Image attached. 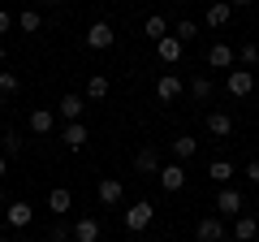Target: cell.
<instances>
[{
    "label": "cell",
    "mask_w": 259,
    "mask_h": 242,
    "mask_svg": "<svg viewBox=\"0 0 259 242\" xmlns=\"http://www.w3.org/2000/svg\"><path fill=\"white\" fill-rule=\"evenodd\" d=\"M233 61H238V52H233L229 44H212L207 48V65L212 69H233Z\"/></svg>",
    "instance_id": "11"
},
{
    "label": "cell",
    "mask_w": 259,
    "mask_h": 242,
    "mask_svg": "<svg viewBox=\"0 0 259 242\" xmlns=\"http://www.w3.org/2000/svg\"><path fill=\"white\" fill-rule=\"evenodd\" d=\"M82 108H87V100L78 91H69V95L56 100V117H61V121H82Z\"/></svg>",
    "instance_id": "4"
},
{
    "label": "cell",
    "mask_w": 259,
    "mask_h": 242,
    "mask_svg": "<svg viewBox=\"0 0 259 242\" xmlns=\"http://www.w3.org/2000/svg\"><path fill=\"white\" fill-rule=\"evenodd\" d=\"M242 208H246L242 190H233V186L216 190V216H242Z\"/></svg>",
    "instance_id": "3"
},
{
    "label": "cell",
    "mask_w": 259,
    "mask_h": 242,
    "mask_svg": "<svg viewBox=\"0 0 259 242\" xmlns=\"http://www.w3.org/2000/svg\"><path fill=\"white\" fill-rule=\"evenodd\" d=\"M151 221H156V204H147V199H139V204L125 208V229L130 233H143Z\"/></svg>",
    "instance_id": "1"
},
{
    "label": "cell",
    "mask_w": 259,
    "mask_h": 242,
    "mask_svg": "<svg viewBox=\"0 0 259 242\" xmlns=\"http://www.w3.org/2000/svg\"><path fill=\"white\" fill-rule=\"evenodd\" d=\"M18 91H22L18 74H13V69H0V104L9 100V95H18Z\"/></svg>",
    "instance_id": "22"
},
{
    "label": "cell",
    "mask_w": 259,
    "mask_h": 242,
    "mask_svg": "<svg viewBox=\"0 0 259 242\" xmlns=\"http://www.w3.org/2000/svg\"><path fill=\"white\" fill-rule=\"evenodd\" d=\"M112 39H117V35H112L108 22H91V26H87V48H95V52H108Z\"/></svg>",
    "instance_id": "8"
},
{
    "label": "cell",
    "mask_w": 259,
    "mask_h": 242,
    "mask_svg": "<svg viewBox=\"0 0 259 242\" xmlns=\"http://www.w3.org/2000/svg\"><path fill=\"white\" fill-rule=\"evenodd\" d=\"M69 208H74V195H69V186H56L52 195H48V212H52V216H65Z\"/></svg>",
    "instance_id": "16"
},
{
    "label": "cell",
    "mask_w": 259,
    "mask_h": 242,
    "mask_svg": "<svg viewBox=\"0 0 259 242\" xmlns=\"http://www.w3.org/2000/svg\"><path fill=\"white\" fill-rule=\"evenodd\" d=\"M207 177H212L216 186H225V182L233 177V165H229V160H212V165H207Z\"/></svg>",
    "instance_id": "23"
},
{
    "label": "cell",
    "mask_w": 259,
    "mask_h": 242,
    "mask_svg": "<svg viewBox=\"0 0 259 242\" xmlns=\"http://www.w3.org/2000/svg\"><path fill=\"white\" fill-rule=\"evenodd\" d=\"M39 26H44V18H39L35 9H26V13H18V30H26V35H39Z\"/></svg>",
    "instance_id": "25"
},
{
    "label": "cell",
    "mask_w": 259,
    "mask_h": 242,
    "mask_svg": "<svg viewBox=\"0 0 259 242\" xmlns=\"http://www.w3.org/2000/svg\"><path fill=\"white\" fill-rule=\"evenodd\" d=\"M190 95H194V100H212V83H207V78H194V83H190Z\"/></svg>",
    "instance_id": "28"
},
{
    "label": "cell",
    "mask_w": 259,
    "mask_h": 242,
    "mask_svg": "<svg viewBox=\"0 0 259 242\" xmlns=\"http://www.w3.org/2000/svg\"><path fill=\"white\" fill-rule=\"evenodd\" d=\"M18 151H22V139H18V134H5V156H18Z\"/></svg>",
    "instance_id": "30"
},
{
    "label": "cell",
    "mask_w": 259,
    "mask_h": 242,
    "mask_svg": "<svg viewBox=\"0 0 259 242\" xmlns=\"http://www.w3.org/2000/svg\"><path fill=\"white\" fill-rule=\"evenodd\" d=\"M233 238L238 242H255L259 238V221L255 216H238V221H233Z\"/></svg>",
    "instance_id": "20"
},
{
    "label": "cell",
    "mask_w": 259,
    "mask_h": 242,
    "mask_svg": "<svg viewBox=\"0 0 259 242\" xmlns=\"http://www.w3.org/2000/svg\"><path fill=\"white\" fill-rule=\"evenodd\" d=\"M229 5H255V0H229Z\"/></svg>",
    "instance_id": "35"
},
{
    "label": "cell",
    "mask_w": 259,
    "mask_h": 242,
    "mask_svg": "<svg viewBox=\"0 0 259 242\" xmlns=\"http://www.w3.org/2000/svg\"><path fill=\"white\" fill-rule=\"evenodd\" d=\"M182 39H177V35H164V39H156V56H160V61H164V65H177V61H182Z\"/></svg>",
    "instance_id": "10"
},
{
    "label": "cell",
    "mask_w": 259,
    "mask_h": 242,
    "mask_svg": "<svg viewBox=\"0 0 259 242\" xmlns=\"http://www.w3.org/2000/svg\"><path fill=\"white\" fill-rule=\"evenodd\" d=\"M0 242H9V238H0Z\"/></svg>",
    "instance_id": "38"
},
{
    "label": "cell",
    "mask_w": 259,
    "mask_h": 242,
    "mask_svg": "<svg viewBox=\"0 0 259 242\" xmlns=\"http://www.w3.org/2000/svg\"><path fill=\"white\" fill-rule=\"evenodd\" d=\"M0 208H9V199H5V190H0Z\"/></svg>",
    "instance_id": "34"
},
{
    "label": "cell",
    "mask_w": 259,
    "mask_h": 242,
    "mask_svg": "<svg viewBox=\"0 0 259 242\" xmlns=\"http://www.w3.org/2000/svg\"><path fill=\"white\" fill-rule=\"evenodd\" d=\"M194 238H199V242H225L229 233H225V221H221V216H203V221L194 225Z\"/></svg>",
    "instance_id": "7"
},
{
    "label": "cell",
    "mask_w": 259,
    "mask_h": 242,
    "mask_svg": "<svg viewBox=\"0 0 259 242\" xmlns=\"http://www.w3.org/2000/svg\"><path fill=\"white\" fill-rule=\"evenodd\" d=\"M69 242H74V238H69Z\"/></svg>",
    "instance_id": "40"
},
{
    "label": "cell",
    "mask_w": 259,
    "mask_h": 242,
    "mask_svg": "<svg viewBox=\"0 0 259 242\" xmlns=\"http://www.w3.org/2000/svg\"><path fill=\"white\" fill-rule=\"evenodd\" d=\"M74 242H100V221H95V216H78Z\"/></svg>",
    "instance_id": "17"
},
{
    "label": "cell",
    "mask_w": 259,
    "mask_h": 242,
    "mask_svg": "<svg viewBox=\"0 0 259 242\" xmlns=\"http://www.w3.org/2000/svg\"><path fill=\"white\" fill-rule=\"evenodd\" d=\"M87 139H91V134H87V126H82V121H65V126H61V143H65L69 151L87 147Z\"/></svg>",
    "instance_id": "9"
},
{
    "label": "cell",
    "mask_w": 259,
    "mask_h": 242,
    "mask_svg": "<svg viewBox=\"0 0 259 242\" xmlns=\"http://www.w3.org/2000/svg\"><path fill=\"white\" fill-rule=\"evenodd\" d=\"M246 177H250V182L259 186V160H250V165H246Z\"/></svg>",
    "instance_id": "32"
},
{
    "label": "cell",
    "mask_w": 259,
    "mask_h": 242,
    "mask_svg": "<svg viewBox=\"0 0 259 242\" xmlns=\"http://www.w3.org/2000/svg\"><path fill=\"white\" fill-rule=\"evenodd\" d=\"M177 95H182V78H177V74H160V83H156V100H160V104H173Z\"/></svg>",
    "instance_id": "12"
},
{
    "label": "cell",
    "mask_w": 259,
    "mask_h": 242,
    "mask_svg": "<svg viewBox=\"0 0 259 242\" xmlns=\"http://www.w3.org/2000/svg\"><path fill=\"white\" fill-rule=\"evenodd\" d=\"M229 22H233V5H229V0H216V5H207V26H212V30L229 26Z\"/></svg>",
    "instance_id": "13"
},
{
    "label": "cell",
    "mask_w": 259,
    "mask_h": 242,
    "mask_svg": "<svg viewBox=\"0 0 259 242\" xmlns=\"http://www.w3.org/2000/svg\"><path fill=\"white\" fill-rule=\"evenodd\" d=\"M194 35H199V26H194V22H177V39H182V44H190Z\"/></svg>",
    "instance_id": "29"
},
{
    "label": "cell",
    "mask_w": 259,
    "mask_h": 242,
    "mask_svg": "<svg viewBox=\"0 0 259 242\" xmlns=\"http://www.w3.org/2000/svg\"><path fill=\"white\" fill-rule=\"evenodd\" d=\"M207 134L229 139V134H233V117H229V112H207Z\"/></svg>",
    "instance_id": "19"
},
{
    "label": "cell",
    "mask_w": 259,
    "mask_h": 242,
    "mask_svg": "<svg viewBox=\"0 0 259 242\" xmlns=\"http://www.w3.org/2000/svg\"><path fill=\"white\" fill-rule=\"evenodd\" d=\"M143 30H147V39H164V35H168V22L160 18V13H151V18H147V26H143Z\"/></svg>",
    "instance_id": "26"
},
{
    "label": "cell",
    "mask_w": 259,
    "mask_h": 242,
    "mask_svg": "<svg viewBox=\"0 0 259 242\" xmlns=\"http://www.w3.org/2000/svg\"><path fill=\"white\" fill-rule=\"evenodd\" d=\"M238 61H242L246 69H259V44H246V48L238 52Z\"/></svg>",
    "instance_id": "27"
},
{
    "label": "cell",
    "mask_w": 259,
    "mask_h": 242,
    "mask_svg": "<svg viewBox=\"0 0 259 242\" xmlns=\"http://www.w3.org/2000/svg\"><path fill=\"white\" fill-rule=\"evenodd\" d=\"M5 216H9V229H30V221H35V208H30L26 199H13V204L5 208Z\"/></svg>",
    "instance_id": "6"
},
{
    "label": "cell",
    "mask_w": 259,
    "mask_h": 242,
    "mask_svg": "<svg viewBox=\"0 0 259 242\" xmlns=\"http://www.w3.org/2000/svg\"><path fill=\"white\" fill-rule=\"evenodd\" d=\"M26 126H30L35 134H52V130H56V112H52V108H35V112L26 117Z\"/></svg>",
    "instance_id": "15"
},
{
    "label": "cell",
    "mask_w": 259,
    "mask_h": 242,
    "mask_svg": "<svg viewBox=\"0 0 259 242\" xmlns=\"http://www.w3.org/2000/svg\"><path fill=\"white\" fill-rule=\"evenodd\" d=\"M104 95H108V78L91 74V78H87V100H104Z\"/></svg>",
    "instance_id": "24"
},
{
    "label": "cell",
    "mask_w": 259,
    "mask_h": 242,
    "mask_svg": "<svg viewBox=\"0 0 259 242\" xmlns=\"http://www.w3.org/2000/svg\"><path fill=\"white\" fill-rule=\"evenodd\" d=\"M134 169H139V173H156V177H160V169H164V165H160V151H156V147H143L139 156H134Z\"/></svg>",
    "instance_id": "18"
},
{
    "label": "cell",
    "mask_w": 259,
    "mask_h": 242,
    "mask_svg": "<svg viewBox=\"0 0 259 242\" xmlns=\"http://www.w3.org/2000/svg\"><path fill=\"white\" fill-rule=\"evenodd\" d=\"M212 5H216V0H212Z\"/></svg>",
    "instance_id": "39"
},
{
    "label": "cell",
    "mask_w": 259,
    "mask_h": 242,
    "mask_svg": "<svg viewBox=\"0 0 259 242\" xmlns=\"http://www.w3.org/2000/svg\"><path fill=\"white\" fill-rule=\"evenodd\" d=\"M9 177V156H0V182Z\"/></svg>",
    "instance_id": "33"
},
{
    "label": "cell",
    "mask_w": 259,
    "mask_h": 242,
    "mask_svg": "<svg viewBox=\"0 0 259 242\" xmlns=\"http://www.w3.org/2000/svg\"><path fill=\"white\" fill-rule=\"evenodd\" d=\"M95 199H100L104 208H117L121 199H125V186H121L117 177H100V186H95Z\"/></svg>",
    "instance_id": "5"
},
{
    "label": "cell",
    "mask_w": 259,
    "mask_h": 242,
    "mask_svg": "<svg viewBox=\"0 0 259 242\" xmlns=\"http://www.w3.org/2000/svg\"><path fill=\"white\" fill-rule=\"evenodd\" d=\"M225 87H229V95H238V100H246L250 91H255V69H229V78H225Z\"/></svg>",
    "instance_id": "2"
},
{
    "label": "cell",
    "mask_w": 259,
    "mask_h": 242,
    "mask_svg": "<svg viewBox=\"0 0 259 242\" xmlns=\"http://www.w3.org/2000/svg\"><path fill=\"white\" fill-rule=\"evenodd\" d=\"M0 65H5V44H0Z\"/></svg>",
    "instance_id": "36"
},
{
    "label": "cell",
    "mask_w": 259,
    "mask_h": 242,
    "mask_svg": "<svg viewBox=\"0 0 259 242\" xmlns=\"http://www.w3.org/2000/svg\"><path fill=\"white\" fill-rule=\"evenodd\" d=\"M9 26H13V18H9V9H0V35H9Z\"/></svg>",
    "instance_id": "31"
},
{
    "label": "cell",
    "mask_w": 259,
    "mask_h": 242,
    "mask_svg": "<svg viewBox=\"0 0 259 242\" xmlns=\"http://www.w3.org/2000/svg\"><path fill=\"white\" fill-rule=\"evenodd\" d=\"M160 186H164L168 195H177V190L186 186V169L182 165H164V169H160Z\"/></svg>",
    "instance_id": "14"
},
{
    "label": "cell",
    "mask_w": 259,
    "mask_h": 242,
    "mask_svg": "<svg viewBox=\"0 0 259 242\" xmlns=\"http://www.w3.org/2000/svg\"><path fill=\"white\" fill-rule=\"evenodd\" d=\"M194 151H199V139H190V134H177V139H173V156H177V165H186Z\"/></svg>",
    "instance_id": "21"
},
{
    "label": "cell",
    "mask_w": 259,
    "mask_h": 242,
    "mask_svg": "<svg viewBox=\"0 0 259 242\" xmlns=\"http://www.w3.org/2000/svg\"><path fill=\"white\" fill-rule=\"evenodd\" d=\"M44 5H56V0H44Z\"/></svg>",
    "instance_id": "37"
}]
</instances>
